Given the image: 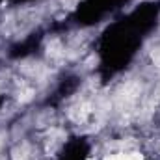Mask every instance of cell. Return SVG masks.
Here are the masks:
<instances>
[{
	"label": "cell",
	"mask_w": 160,
	"mask_h": 160,
	"mask_svg": "<svg viewBox=\"0 0 160 160\" xmlns=\"http://www.w3.org/2000/svg\"><path fill=\"white\" fill-rule=\"evenodd\" d=\"M104 160H143L140 153H119V155H110Z\"/></svg>",
	"instance_id": "obj_1"
}]
</instances>
